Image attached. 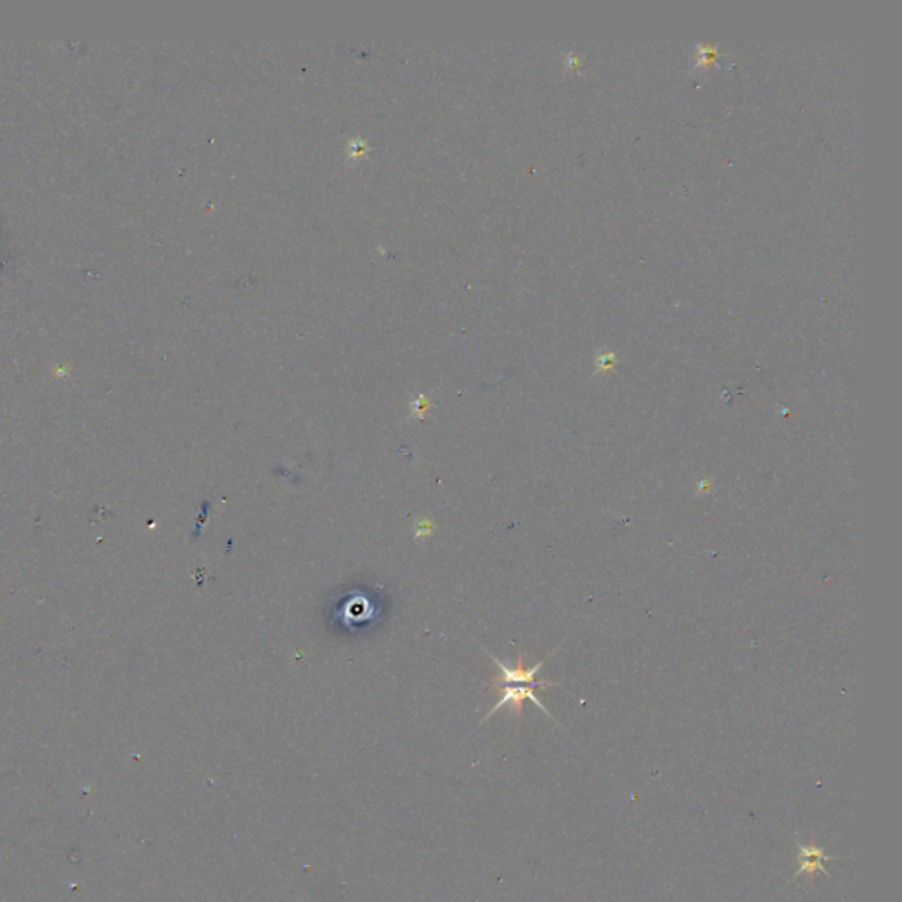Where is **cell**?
<instances>
[{"mask_svg":"<svg viewBox=\"0 0 902 902\" xmlns=\"http://www.w3.org/2000/svg\"><path fill=\"white\" fill-rule=\"evenodd\" d=\"M487 654L490 655V659L495 663L497 666L499 675L494 677L488 684H499V686H532V687H553L559 686L557 682H548V680H536V675L539 671V668L545 664V659L536 663L534 666L526 668L524 666V655L518 654L517 658V664L515 666H510V664L502 663L501 659L495 658L494 654L487 651Z\"/></svg>","mask_w":902,"mask_h":902,"instance_id":"1","label":"cell"},{"mask_svg":"<svg viewBox=\"0 0 902 902\" xmlns=\"http://www.w3.org/2000/svg\"><path fill=\"white\" fill-rule=\"evenodd\" d=\"M490 689L494 691L495 695H497V703L492 707L490 712H488V714L481 719V722H479V725H483V722L487 721V719H490L499 709H502V707H506V705L511 707L515 718L522 719L524 702H526V700H530L534 705L539 707V709H541L543 712H545V714L548 716V718L559 726L557 719H553V716L550 714L548 710H546V707L543 705L539 700H537L536 695H534V687L532 686H499V684H490Z\"/></svg>","mask_w":902,"mask_h":902,"instance_id":"2","label":"cell"},{"mask_svg":"<svg viewBox=\"0 0 902 902\" xmlns=\"http://www.w3.org/2000/svg\"><path fill=\"white\" fill-rule=\"evenodd\" d=\"M796 846H798V855H796L798 869H796V872L793 874L791 881L798 878V876H804V878L811 883L812 879L816 878L818 872H821V874L825 876H830L827 869H825L823 863L827 862V860H834V858H830L821 847H818L814 843L796 844Z\"/></svg>","mask_w":902,"mask_h":902,"instance_id":"3","label":"cell"},{"mask_svg":"<svg viewBox=\"0 0 902 902\" xmlns=\"http://www.w3.org/2000/svg\"><path fill=\"white\" fill-rule=\"evenodd\" d=\"M369 610H370L369 601L354 597V599H349L347 606H344V617L347 615V620H349V622H363V620L370 617Z\"/></svg>","mask_w":902,"mask_h":902,"instance_id":"4","label":"cell"}]
</instances>
